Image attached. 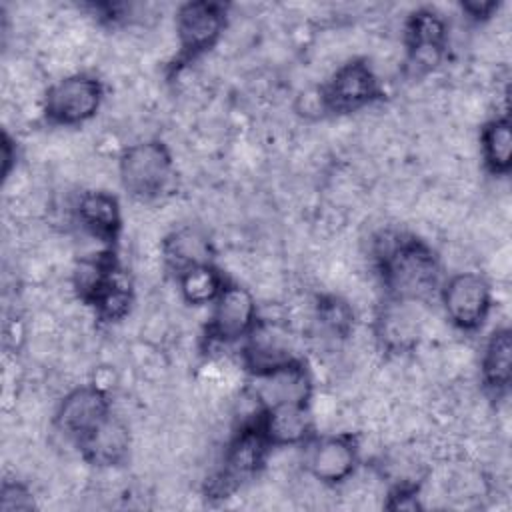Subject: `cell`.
<instances>
[{"label":"cell","mask_w":512,"mask_h":512,"mask_svg":"<svg viewBox=\"0 0 512 512\" xmlns=\"http://www.w3.org/2000/svg\"><path fill=\"white\" fill-rule=\"evenodd\" d=\"M226 22L228 14L224 4L208 0L180 4L174 18L180 58L194 60L212 50L220 42Z\"/></svg>","instance_id":"ba28073f"},{"label":"cell","mask_w":512,"mask_h":512,"mask_svg":"<svg viewBox=\"0 0 512 512\" xmlns=\"http://www.w3.org/2000/svg\"><path fill=\"white\" fill-rule=\"evenodd\" d=\"M82 458L98 468L122 464L132 448V434L124 420L110 414L102 424L78 442Z\"/></svg>","instance_id":"2e32d148"},{"label":"cell","mask_w":512,"mask_h":512,"mask_svg":"<svg viewBox=\"0 0 512 512\" xmlns=\"http://www.w3.org/2000/svg\"><path fill=\"white\" fill-rule=\"evenodd\" d=\"M112 414V402L104 388L84 384L60 400L54 412V426L76 444Z\"/></svg>","instance_id":"30bf717a"},{"label":"cell","mask_w":512,"mask_h":512,"mask_svg":"<svg viewBox=\"0 0 512 512\" xmlns=\"http://www.w3.org/2000/svg\"><path fill=\"white\" fill-rule=\"evenodd\" d=\"M512 336L510 330L496 328L482 352L480 360V374L484 386L496 396L508 390L510 386V374H512Z\"/></svg>","instance_id":"ffe728a7"},{"label":"cell","mask_w":512,"mask_h":512,"mask_svg":"<svg viewBox=\"0 0 512 512\" xmlns=\"http://www.w3.org/2000/svg\"><path fill=\"white\" fill-rule=\"evenodd\" d=\"M36 506L32 490L18 482V480H6L0 490V510L12 512V510H32Z\"/></svg>","instance_id":"cb8c5ba5"},{"label":"cell","mask_w":512,"mask_h":512,"mask_svg":"<svg viewBox=\"0 0 512 512\" xmlns=\"http://www.w3.org/2000/svg\"><path fill=\"white\" fill-rule=\"evenodd\" d=\"M314 316L318 326L334 338H346L352 332V326H354L352 306L336 294H326L318 298Z\"/></svg>","instance_id":"603a6c76"},{"label":"cell","mask_w":512,"mask_h":512,"mask_svg":"<svg viewBox=\"0 0 512 512\" xmlns=\"http://www.w3.org/2000/svg\"><path fill=\"white\" fill-rule=\"evenodd\" d=\"M258 304L254 294L238 284L226 282L218 298L212 302V312L206 324V340L210 344H232L244 340L258 324Z\"/></svg>","instance_id":"9c48e42d"},{"label":"cell","mask_w":512,"mask_h":512,"mask_svg":"<svg viewBox=\"0 0 512 512\" xmlns=\"http://www.w3.org/2000/svg\"><path fill=\"white\" fill-rule=\"evenodd\" d=\"M480 152L484 166L494 176H506L510 172L512 154V132L508 116H494L484 122L480 130Z\"/></svg>","instance_id":"44dd1931"},{"label":"cell","mask_w":512,"mask_h":512,"mask_svg":"<svg viewBox=\"0 0 512 512\" xmlns=\"http://www.w3.org/2000/svg\"><path fill=\"white\" fill-rule=\"evenodd\" d=\"M358 452L360 448L354 434H326L310 442L304 464L314 480L326 486H336L354 474Z\"/></svg>","instance_id":"8fae6325"},{"label":"cell","mask_w":512,"mask_h":512,"mask_svg":"<svg viewBox=\"0 0 512 512\" xmlns=\"http://www.w3.org/2000/svg\"><path fill=\"white\" fill-rule=\"evenodd\" d=\"M160 254L164 260V266L176 276H180L182 272L194 266L210 264L214 246L202 228L186 224V226L174 228L162 238Z\"/></svg>","instance_id":"ac0fdd59"},{"label":"cell","mask_w":512,"mask_h":512,"mask_svg":"<svg viewBox=\"0 0 512 512\" xmlns=\"http://www.w3.org/2000/svg\"><path fill=\"white\" fill-rule=\"evenodd\" d=\"M408 64L414 72L426 74L434 70L444 54L448 42V26L442 14L432 8H420L412 12L404 28Z\"/></svg>","instance_id":"4fadbf2b"},{"label":"cell","mask_w":512,"mask_h":512,"mask_svg":"<svg viewBox=\"0 0 512 512\" xmlns=\"http://www.w3.org/2000/svg\"><path fill=\"white\" fill-rule=\"evenodd\" d=\"M80 226L100 242H114L122 230V210L118 198L108 190H84L76 200Z\"/></svg>","instance_id":"d6986e66"},{"label":"cell","mask_w":512,"mask_h":512,"mask_svg":"<svg viewBox=\"0 0 512 512\" xmlns=\"http://www.w3.org/2000/svg\"><path fill=\"white\" fill-rule=\"evenodd\" d=\"M384 90L376 70L364 58L340 64L320 88V104L332 114L360 112L382 98Z\"/></svg>","instance_id":"8992f818"},{"label":"cell","mask_w":512,"mask_h":512,"mask_svg":"<svg viewBox=\"0 0 512 512\" xmlns=\"http://www.w3.org/2000/svg\"><path fill=\"white\" fill-rule=\"evenodd\" d=\"M440 298L446 318L462 332H472L480 328L486 322L494 302L488 278L472 270L452 274L444 282Z\"/></svg>","instance_id":"52a82bcc"},{"label":"cell","mask_w":512,"mask_h":512,"mask_svg":"<svg viewBox=\"0 0 512 512\" xmlns=\"http://www.w3.org/2000/svg\"><path fill=\"white\" fill-rule=\"evenodd\" d=\"M300 358L294 352L288 328L278 320H258L254 330L244 338L242 364L252 376L294 364Z\"/></svg>","instance_id":"7c38bea8"},{"label":"cell","mask_w":512,"mask_h":512,"mask_svg":"<svg viewBox=\"0 0 512 512\" xmlns=\"http://www.w3.org/2000/svg\"><path fill=\"white\" fill-rule=\"evenodd\" d=\"M72 284L78 298L92 306L102 322H118L130 312L132 286L110 250L82 258L72 272Z\"/></svg>","instance_id":"7a4b0ae2"},{"label":"cell","mask_w":512,"mask_h":512,"mask_svg":"<svg viewBox=\"0 0 512 512\" xmlns=\"http://www.w3.org/2000/svg\"><path fill=\"white\" fill-rule=\"evenodd\" d=\"M496 8H498L496 2H466V4H462V10L474 20H488Z\"/></svg>","instance_id":"d4e9b609"},{"label":"cell","mask_w":512,"mask_h":512,"mask_svg":"<svg viewBox=\"0 0 512 512\" xmlns=\"http://www.w3.org/2000/svg\"><path fill=\"white\" fill-rule=\"evenodd\" d=\"M418 306L420 302L386 298V304L376 318V336L384 348L390 352H404L416 346L422 328Z\"/></svg>","instance_id":"e0dca14e"},{"label":"cell","mask_w":512,"mask_h":512,"mask_svg":"<svg viewBox=\"0 0 512 512\" xmlns=\"http://www.w3.org/2000/svg\"><path fill=\"white\" fill-rule=\"evenodd\" d=\"M2 160H4V178H8L10 168H12V160H16V144L12 142V138L8 136V132L2 134Z\"/></svg>","instance_id":"484cf974"},{"label":"cell","mask_w":512,"mask_h":512,"mask_svg":"<svg viewBox=\"0 0 512 512\" xmlns=\"http://www.w3.org/2000/svg\"><path fill=\"white\" fill-rule=\"evenodd\" d=\"M256 420L272 448H286L310 440L314 422L308 404H278L258 408Z\"/></svg>","instance_id":"9a60e30c"},{"label":"cell","mask_w":512,"mask_h":512,"mask_svg":"<svg viewBox=\"0 0 512 512\" xmlns=\"http://www.w3.org/2000/svg\"><path fill=\"white\" fill-rule=\"evenodd\" d=\"M176 278H178V290L182 300L192 306L212 304L222 292L224 284L228 282L226 276L214 266V262L194 266Z\"/></svg>","instance_id":"7402d4cb"},{"label":"cell","mask_w":512,"mask_h":512,"mask_svg":"<svg viewBox=\"0 0 512 512\" xmlns=\"http://www.w3.org/2000/svg\"><path fill=\"white\" fill-rule=\"evenodd\" d=\"M174 158L170 148L156 138L140 140L122 150L118 178L124 190L136 200H154L170 186Z\"/></svg>","instance_id":"277c9868"},{"label":"cell","mask_w":512,"mask_h":512,"mask_svg":"<svg viewBox=\"0 0 512 512\" xmlns=\"http://www.w3.org/2000/svg\"><path fill=\"white\" fill-rule=\"evenodd\" d=\"M252 396L258 408L278 404H308L312 396V378L302 360L278 370L254 376Z\"/></svg>","instance_id":"5bb4252c"},{"label":"cell","mask_w":512,"mask_h":512,"mask_svg":"<svg viewBox=\"0 0 512 512\" xmlns=\"http://www.w3.org/2000/svg\"><path fill=\"white\" fill-rule=\"evenodd\" d=\"M102 102V80L88 72H74L48 86L42 98V114L54 126H80L96 116Z\"/></svg>","instance_id":"5b68a950"},{"label":"cell","mask_w":512,"mask_h":512,"mask_svg":"<svg viewBox=\"0 0 512 512\" xmlns=\"http://www.w3.org/2000/svg\"><path fill=\"white\" fill-rule=\"evenodd\" d=\"M272 446L266 440L256 414L246 420L226 444L218 466L206 482V494L226 498L256 478L264 468Z\"/></svg>","instance_id":"3957f363"},{"label":"cell","mask_w":512,"mask_h":512,"mask_svg":"<svg viewBox=\"0 0 512 512\" xmlns=\"http://www.w3.org/2000/svg\"><path fill=\"white\" fill-rule=\"evenodd\" d=\"M376 270L392 300L424 304L440 286V260L420 238L386 234L376 246Z\"/></svg>","instance_id":"6da1fadb"}]
</instances>
